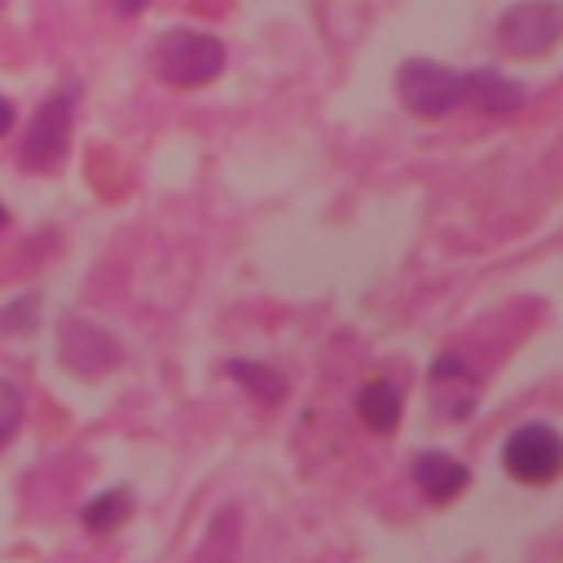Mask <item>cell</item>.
Returning <instances> with one entry per match:
<instances>
[{
	"instance_id": "2",
	"label": "cell",
	"mask_w": 563,
	"mask_h": 563,
	"mask_svg": "<svg viewBox=\"0 0 563 563\" xmlns=\"http://www.w3.org/2000/svg\"><path fill=\"white\" fill-rule=\"evenodd\" d=\"M396 97L418 119H444L457 106H471V70H449L431 57H409L396 70Z\"/></svg>"
},
{
	"instance_id": "17",
	"label": "cell",
	"mask_w": 563,
	"mask_h": 563,
	"mask_svg": "<svg viewBox=\"0 0 563 563\" xmlns=\"http://www.w3.org/2000/svg\"><path fill=\"white\" fill-rule=\"evenodd\" d=\"M4 224H9V211H4V202H0V229H4Z\"/></svg>"
},
{
	"instance_id": "15",
	"label": "cell",
	"mask_w": 563,
	"mask_h": 563,
	"mask_svg": "<svg viewBox=\"0 0 563 563\" xmlns=\"http://www.w3.org/2000/svg\"><path fill=\"white\" fill-rule=\"evenodd\" d=\"M13 123H18V114H13V101H9V97H0V141L13 132Z\"/></svg>"
},
{
	"instance_id": "14",
	"label": "cell",
	"mask_w": 563,
	"mask_h": 563,
	"mask_svg": "<svg viewBox=\"0 0 563 563\" xmlns=\"http://www.w3.org/2000/svg\"><path fill=\"white\" fill-rule=\"evenodd\" d=\"M22 413H26V396L13 378L0 374V449L22 431Z\"/></svg>"
},
{
	"instance_id": "8",
	"label": "cell",
	"mask_w": 563,
	"mask_h": 563,
	"mask_svg": "<svg viewBox=\"0 0 563 563\" xmlns=\"http://www.w3.org/2000/svg\"><path fill=\"white\" fill-rule=\"evenodd\" d=\"M352 409L361 418L365 431L374 435H391L405 418V387L396 378H365L352 396Z\"/></svg>"
},
{
	"instance_id": "1",
	"label": "cell",
	"mask_w": 563,
	"mask_h": 563,
	"mask_svg": "<svg viewBox=\"0 0 563 563\" xmlns=\"http://www.w3.org/2000/svg\"><path fill=\"white\" fill-rule=\"evenodd\" d=\"M150 70L172 88H202L224 70V44L211 31L172 26L150 48Z\"/></svg>"
},
{
	"instance_id": "7",
	"label": "cell",
	"mask_w": 563,
	"mask_h": 563,
	"mask_svg": "<svg viewBox=\"0 0 563 563\" xmlns=\"http://www.w3.org/2000/svg\"><path fill=\"white\" fill-rule=\"evenodd\" d=\"M409 479L431 506H444L471 488V466L449 449H422L409 462Z\"/></svg>"
},
{
	"instance_id": "12",
	"label": "cell",
	"mask_w": 563,
	"mask_h": 563,
	"mask_svg": "<svg viewBox=\"0 0 563 563\" xmlns=\"http://www.w3.org/2000/svg\"><path fill=\"white\" fill-rule=\"evenodd\" d=\"M427 383H431V396H444V391L479 396V374L471 369V361L462 352H440L427 369Z\"/></svg>"
},
{
	"instance_id": "10",
	"label": "cell",
	"mask_w": 563,
	"mask_h": 563,
	"mask_svg": "<svg viewBox=\"0 0 563 563\" xmlns=\"http://www.w3.org/2000/svg\"><path fill=\"white\" fill-rule=\"evenodd\" d=\"M471 106L479 114H488V119H510L523 106V88L515 79L479 66V70H471Z\"/></svg>"
},
{
	"instance_id": "13",
	"label": "cell",
	"mask_w": 563,
	"mask_h": 563,
	"mask_svg": "<svg viewBox=\"0 0 563 563\" xmlns=\"http://www.w3.org/2000/svg\"><path fill=\"white\" fill-rule=\"evenodd\" d=\"M40 325V295H18L0 303V334H31Z\"/></svg>"
},
{
	"instance_id": "16",
	"label": "cell",
	"mask_w": 563,
	"mask_h": 563,
	"mask_svg": "<svg viewBox=\"0 0 563 563\" xmlns=\"http://www.w3.org/2000/svg\"><path fill=\"white\" fill-rule=\"evenodd\" d=\"M145 4H150V0H110V9H114V13H123V18H132V13H141Z\"/></svg>"
},
{
	"instance_id": "5",
	"label": "cell",
	"mask_w": 563,
	"mask_h": 563,
	"mask_svg": "<svg viewBox=\"0 0 563 563\" xmlns=\"http://www.w3.org/2000/svg\"><path fill=\"white\" fill-rule=\"evenodd\" d=\"M563 35V4L559 0H519L497 18V40L515 57H541Z\"/></svg>"
},
{
	"instance_id": "4",
	"label": "cell",
	"mask_w": 563,
	"mask_h": 563,
	"mask_svg": "<svg viewBox=\"0 0 563 563\" xmlns=\"http://www.w3.org/2000/svg\"><path fill=\"white\" fill-rule=\"evenodd\" d=\"M75 101H79V84H66L35 106V114L18 141V163L26 172H53L66 158L70 128H75Z\"/></svg>"
},
{
	"instance_id": "3",
	"label": "cell",
	"mask_w": 563,
	"mask_h": 563,
	"mask_svg": "<svg viewBox=\"0 0 563 563\" xmlns=\"http://www.w3.org/2000/svg\"><path fill=\"white\" fill-rule=\"evenodd\" d=\"M501 466L515 484L550 488L563 475V431L545 418H528L510 427V435L501 440Z\"/></svg>"
},
{
	"instance_id": "9",
	"label": "cell",
	"mask_w": 563,
	"mask_h": 563,
	"mask_svg": "<svg viewBox=\"0 0 563 563\" xmlns=\"http://www.w3.org/2000/svg\"><path fill=\"white\" fill-rule=\"evenodd\" d=\"M224 378H233L251 400H260V405H282L286 396H290V383H286V374L282 369H273L268 361H251V356H229L224 361Z\"/></svg>"
},
{
	"instance_id": "6",
	"label": "cell",
	"mask_w": 563,
	"mask_h": 563,
	"mask_svg": "<svg viewBox=\"0 0 563 563\" xmlns=\"http://www.w3.org/2000/svg\"><path fill=\"white\" fill-rule=\"evenodd\" d=\"M57 352H62V365L79 378H101L123 361L119 339L110 330H101L97 321H88V317H62Z\"/></svg>"
},
{
	"instance_id": "11",
	"label": "cell",
	"mask_w": 563,
	"mask_h": 563,
	"mask_svg": "<svg viewBox=\"0 0 563 563\" xmlns=\"http://www.w3.org/2000/svg\"><path fill=\"white\" fill-rule=\"evenodd\" d=\"M132 510H136V493H132L128 484H114V488L97 493V497L79 510V523H84L88 532H114V528H123V523L132 519Z\"/></svg>"
},
{
	"instance_id": "18",
	"label": "cell",
	"mask_w": 563,
	"mask_h": 563,
	"mask_svg": "<svg viewBox=\"0 0 563 563\" xmlns=\"http://www.w3.org/2000/svg\"><path fill=\"white\" fill-rule=\"evenodd\" d=\"M0 4H4V0H0Z\"/></svg>"
}]
</instances>
